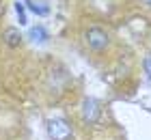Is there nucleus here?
<instances>
[{
    "mask_svg": "<svg viewBox=\"0 0 151 140\" xmlns=\"http://www.w3.org/2000/svg\"><path fill=\"white\" fill-rule=\"evenodd\" d=\"M45 127H47V136H50L52 140H69V138H71V127H69V123H67L65 118H60V116L47 118Z\"/></svg>",
    "mask_w": 151,
    "mask_h": 140,
    "instance_id": "nucleus-1",
    "label": "nucleus"
},
{
    "mask_svg": "<svg viewBox=\"0 0 151 140\" xmlns=\"http://www.w3.org/2000/svg\"><path fill=\"white\" fill-rule=\"evenodd\" d=\"M86 43L93 47V50H104V47L108 45V34L106 30H101V28L93 26L86 30Z\"/></svg>",
    "mask_w": 151,
    "mask_h": 140,
    "instance_id": "nucleus-2",
    "label": "nucleus"
},
{
    "mask_svg": "<svg viewBox=\"0 0 151 140\" xmlns=\"http://www.w3.org/2000/svg\"><path fill=\"white\" fill-rule=\"evenodd\" d=\"M99 103L91 99V97H86L84 101H82V118H84L86 123H97L99 121Z\"/></svg>",
    "mask_w": 151,
    "mask_h": 140,
    "instance_id": "nucleus-3",
    "label": "nucleus"
},
{
    "mask_svg": "<svg viewBox=\"0 0 151 140\" xmlns=\"http://www.w3.org/2000/svg\"><path fill=\"white\" fill-rule=\"evenodd\" d=\"M26 6H28L32 13H37V15H47V13H50V6H47L43 0H26Z\"/></svg>",
    "mask_w": 151,
    "mask_h": 140,
    "instance_id": "nucleus-4",
    "label": "nucleus"
},
{
    "mask_svg": "<svg viewBox=\"0 0 151 140\" xmlns=\"http://www.w3.org/2000/svg\"><path fill=\"white\" fill-rule=\"evenodd\" d=\"M28 37L35 41H39V43H43V41H47V32H45V28L43 26H32L30 30H28Z\"/></svg>",
    "mask_w": 151,
    "mask_h": 140,
    "instance_id": "nucleus-5",
    "label": "nucleus"
},
{
    "mask_svg": "<svg viewBox=\"0 0 151 140\" xmlns=\"http://www.w3.org/2000/svg\"><path fill=\"white\" fill-rule=\"evenodd\" d=\"M4 41H6V45L15 47V45L22 43V34H19L15 28H9V30H4Z\"/></svg>",
    "mask_w": 151,
    "mask_h": 140,
    "instance_id": "nucleus-6",
    "label": "nucleus"
},
{
    "mask_svg": "<svg viewBox=\"0 0 151 140\" xmlns=\"http://www.w3.org/2000/svg\"><path fill=\"white\" fill-rule=\"evenodd\" d=\"M15 13H17L19 24H26V11H24V4L22 2H15Z\"/></svg>",
    "mask_w": 151,
    "mask_h": 140,
    "instance_id": "nucleus-7",
    "label": "nucleus"
},
{
    "mask_svg": "<svg viewBox=\"0 0 151 140\" xmlns=\"http://www.w3.org/2000/svg\"><path fill=\"white\" fill-rule=\"evenodd\" d=\"M145 69H147V73L151 75V56H149V58L145 60Z\"/></svg>",
    "mask_w": 151,
    "mask_h": 140,
    "instance_id": "nucleus-8",
    "label": "nucleus"
}]
</instances>
